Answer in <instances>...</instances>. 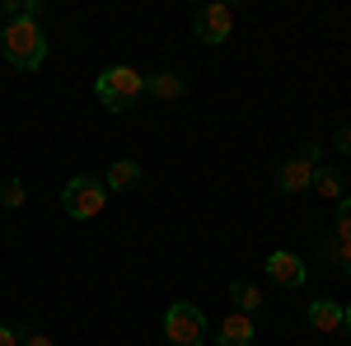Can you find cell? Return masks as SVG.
<instances>
[{
    "mask_svg": "<svg viewBox=\"0 0 351 346\" xmlns=\"http://www.w3.org/2000/svg\"><path fill=\"white\" fill-rule=\"evenodd\" d=\"M104 187H108V192H132V187H141V164L117 160L108 173H104Z\"/></svg>",
    "mask_w": 351,
    "mask_h": 346,
    "instance_id": "11",
    "label": "cell"
},
{
    "mask_svg": "<svg viewBox=\"0 0 351 346\" xmlns=\"http://www.w3.org/2000/svg\"><path fill=\"white\" fill-rule=\"evenodd\" d=\"M164 337L173 346H206L211 323H206V314H202L197 304L178 299V304H169V314H164Z\"/></svg>",
    "mask_w": 351,
    "mask_h": 346,
    "instance_id": "4",
    "label": "cell"
},
{
    "mask_svg": "<svg viewBox=\"0 0 351 346\" xmlns=\"http://www.w3.org/2000/svg\"><path fill=\"white\" fill-rule=\"evenodd\" d=\"M0 346H19V332L14 328H0Z\"/></svg>",
    "mask_w": 351,
    "mask_h": 346,
    "instance_id": "21",
    "label": "cell"
},
{
    "mask_svg": "<svg viewBox=\"0 0 351 346\" xmlns=\"http://www.w3.org/2000/svg\"><path fill=\"white\" fill-rule=\"evenodd\" d=\"M332 150H337V155H351V122L332 132Z\"/></svg>",
    "mask_w": 351,
    "mask_h": 346,
    "instance_id": "18",
    "label": "cell"
},
{
    "mask_svg": "<svg viewBox=\"0 0 351 346\" xmlns=\"http://www.w3.org/2000/svg\"><path fill=\"white\" fill-rule=\"evenodd\" d=\"M332 239H351V197L337 201V220H332Z\"/></svg>",
    "mask_w": 351,
    "mask_h": 346,
    "instance_id": "17",
    "label": "cell"
},
{
    "mask_svg": "<svg viewBox=\"0 0 351 346\" xmlns=\"http://www.w3.org/2000/svg\"><path fill=\"white\" fill-rule=\"evenodd\" d=\"M28 201V192H24V178H10V183L0 187V206H10V211H19Z\"/></svg>",
    "mask_w": 351,
    "mask_h": 346,
    "instance_id": "16",
    "label": "cell"
},
{
    "mask_svg": "<svg viewBox=\"0 0 351 346\" xmlns=\"http://www.w3.org/2000/svg\"><path fill=\"white\" fill-rule=\"evenodd\" d=\"M145 94L150 99H183L188 94V80L173 75V71H160V75H145Z\"/></svg>",
    "mask_w": 351,
    "mask_h": 346,
    "instance_id": "10",
    "label": "cell"
},
{
    "mask_svg": "<svg viewBox=\"0 0 351 346\" xmlns=\"http://www.w3.org/2000/svg\"><path fill=\"white\" fill-rule=\"evenodd\" d=\"M253 337H258V328H253V319L248 314H225V319L216 323V332H211V342L216 346H253Z\"/></svg>",
    "mask_w": 351,
    "mask_h": 346,
    "instance_id": "7",
    "label": "cell"
},
{
    "mask_svg": "<svg viewBox=\"0 0 351 346\" xmlns=\"http://www.w3.org/2000/svg\"><path fill=\"white\" fill-rule=\"evenodd\" d=\"M145 94V75L136 71V66H108V71H99V80H94V99L108 108V112H127Z\"/></svg>",
    "mask_w": 351,
    "mask_h": 346,
    "instance_id": "2",
    "label": "cell"
},
{
    "mask_svg": "<svg viewBox=\"0 0 351 346\" xmlns=\"http://www.w3.org/2000/svg\"><path fill=\"white\" fill-rule=\"evenodd\" d=\"M309 328L314 332H337L342 328V304L337 299H314L309 304Z\"/></svg>",
    "mask_w": 351,
    "mask_h": 346,
    "instance_id": "9",
    "label": "cell"
},
{
    "mask_svg": "<svg viewBox=\"0 0 351 346\" xmlns=\"http://www.w3.org/2000/svg\"><path fill=\"white\" fill-rule=\"evenodd\" d=\"M324 253L332 258V267H337V271H347V276H351V239H332V234H328V239H324Z\"/></svg>",
    "mask_w": 351,
    "mask_h": 346,
    "instance_id": "15",
    "label": "cell"
},
{
    "mask_svg": "<svg viewBox=\"0 0 351 346\" xmlns=\"http://www.w3.org/2000/svg\"><path fill=\"white\" fill-rule=\"evenodd\" d=\"M104 206H108V187L94 173H75L61 187V211L75 215V220H94V215H104Z\"/></svg>",
    "mask_w": 351,
    "mask_h": 346,
    "instance_id": "3",
    "label": "cell"
},
{
    "mask_svg": "<svg viewBox=\"0 0 351 346\" xmlns=\"http://www.w3.org/2000/svg\"><path fill=\"white\" fill-rule=\"evenodd\" d=\"M192 33H197L206 47H220V42L234 33V14H230V5H197V14H192Z\"/></svg>",
    "mask_w": 351,
    "mask_h": 346,
    "instance_id": "5",
    "label": "cell"
},
{
    "mask_svg": "<svg viewBox=\"0 0 351 346\" xmlns=\"http://www.w3.org/2000/svg\"><path fill=\"white\" fill-rule=\"evenodd\" d=\"M0 14H5V24H14V19H43V0H0Z\"/></svg>",
    "mask_w": 351,
    "mask_h": 346,
    "instance_id": "13",
    "label": "cell"
},
{
    "mask_svg": "<svg viewBox=\"0 0 351 346\" xmlns=\"http://www.w3.org/2000/svg\"><path fill=\"white\" fill-rule=\"evenodd\" d=\"M263 271H267L276 286H286V291H300V286L309 281V267L300 262L295 253H286V248H276L267 262H263Z\"/></svg>",
    "mask_w": 351,
    "mask_h": 346,
    "instance_id": "6",
    "label": "cell"
},
{
    "mask_svg": "<svg viewBox=\"0 0 351 346\" xmlns=\"http://www.w3.org/2000/svg\"><path fill=\"white\" fill-rule=\"evenodd\" d=\"M0 47H5V61L14 71H43V61H47V38H43L38 19L0 24Z\"/></svg>",
    "mask_w": 351,
    "mask_h": 346,
    "instance_id": "1",
    "label": "cell"
},
{
    "mask_svg": "<svg viewBox=\"0 0 351 346\" xmlns=\"http://www.w3.org/2000/svg\"><path fill=\"white\" fill-rule=\"evenodd\" d=\"M342 328H347V332H351V299H347V304H342Z\"/></svg>",
    "mask_w": 351,
    "mask_h": 346,
    "instance_id": "22",
    "label": "cell"
},
{
    "mask_svg": "<svg viewBox=\"0 0 351 346\" xmlns=\"http://www.w3.org/2000/svg\"><path fill=\"white\" fill-rule=\"evenodd\" d=\"M230 299H234V309L239 314H263V291L253 286V281H230Z\"/></svg>",
    "mask_w": 351,
    "mask_h": 346,
    "instance_id": "12",
    "label": "cell"
},
{
    "mask_svg": "<svg viewBox=\"0 0 351 346\" xmlns=\"http://www.w3.org/2000/svg\"><path fill=\"white\" fill-rule=\"evenodd\" d=\"M342 173H337V169H324V164H319V169H314V192H319V197H332V201H342Z\"/></svg>",
    "mask_w": 351,
    "mask_h": 346,
    "instance_id": "14",
    "label": "cell"
},
{
    "mask_svg": "<svg viewBox=\"0 0 351 346\" xmlns=\"http://www.w3.org/2000/svg\"><path fill=\"white\" fill-rule=\"evenodd\" d=\"M19 346H56V342L43 337V332H19Z\"/></svg>",
    "mask_w": 351,
    "mask_h": 346,
    "instance_id": "19",
    "label": "cell"
},
{
    "mask_svg": "<svg viewBox=\"0 0 351 346\" xmlns=\"http://www.w3.org/2000/svg\"><path fill=\"white\" fill-rule=\"evenodd\" d=\"M319 155H324V150H319V145H314V140H304V145H300V160L319 164Z\"/></svg>",
    "mask_w": 351,
    "mask_h": 346,
    "instance_id": "20",
    "label": "cell"
},
{
    "mask_svg": "<svg viewBox=\"0 0 351 346\" xmlns=\"http://www.w3.org/2000/svg\"><path fill=\"white\" fill-rule=\"evenodd\" d=\"M314 169L319 164H309V160H286L281 169H276V192H286V197H295V192H309L314 187Z\"/></svg>",
    "mask_w": 351,
    "mask_h": 346,
    "instance_id": "8",
    "label": "cell"
}]
</instances>
